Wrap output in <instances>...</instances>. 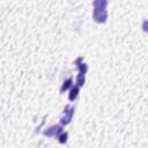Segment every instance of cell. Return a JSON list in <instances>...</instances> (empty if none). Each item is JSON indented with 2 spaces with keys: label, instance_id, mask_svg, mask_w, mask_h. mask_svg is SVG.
<instances>
[{
  "label": "cell",
  "instance_id": "6da1fadb",
  "mask_svg": "<svg viewBox=\"0 0 148 148\" xmlns=\"http://www.w3.org/2000/svg\"><path fill=\"white\" fill-rule=\"evenodd\" d=\"M75 65L79 67V75L76 77V84L79 87H82L86 81V73L88 71V66L86 62H83V58H77L75 60Z\"/></svg>",
  "mask_w": 148,
  "mask_h": 148
},
{
  "label": "cell",
  "instance_id": "7a4b0ae2",
  "mask_svg": "<svg viewBox=\"0 0 148 148\" xmlns=\"http://www.w3.org/2000/svg\"><path fill=\"white\" fill-rule=\"evenodd\" d=\"M73 114H74V106L73 105H66L64 108V111H62V116L60 118V123L62 126L65 125H68L73 118Z\"/></svg>",
  "mask_w": 148,
  "mask_h": 148
},
{
  "label": "cell",
  "instance_id": "3957f363",
  "mask_svg": "<svg viewBox=\"0 0 148 148\" xmlns=\"http://www.w3.org/2000/svg\"><path fill=\"white\" fill-rule=\"evenodd\" d=\"M92 18L97 22V23H104L108 18V12L106 9H97L94 8L92 10Z\"/></svg>",
  "mask_w": 148,
  "mask_h": 148
},
{
  "label": "cell",
  "instance_id": "277c9868",
  "mask_svg": "<svg viewBox=\"0 0 148 148\" xmlns=\"http://www.w3.org/2000/svg\"><path fill=\"white\" fill-rule=\"evenodd\" d=\"M61 133H62V125H53L44 131V135L50 136V138H53V136L58 138Z\"/></svg>",
  "mask_w": 148,
  "mask_h": 148
},
{
  "label": "cell",
  "instance_id": "5b68a950",
  "mask_svg": "<svg viewBox=\"0 0 148 148\" xmlns=\"http://www.w3.org/2000/svg\"><path fill=\"white\" fill-rule=\"evenodd\" d=\"M79 91H80V87L77 86V84H75V86H72L71 87V90H69V95H68V99L71 101V102H73L76 97H77V95H79Z\"/></svg>",
  "mask_w": 148,
  "mask_h": 148
},
{
  "label": "cell",
  "instance_id": "8992f818",
  "mask_svg": "<svg viewBox=\"0 0 148 148\" xmlns=\"http://www.w3.org/2000/svg\"><path fill=\"white\" fill-rule=\"evenodd\" d=\"M92 5H94V8H97V9H106L108 0H94Z\"/></svg>",
  "mask_w": 148,
  "mask_h": 148
},
{
  "label": "cell",
  "instance_id": "52a82bcc",
  "mask_svg": "<svg viewBox=\"0 0 148 148\" xmlns=\"http://www.w3.org/2000/svg\"><path fill=\"white\" fill-rule=\"evenodd\" d=\"M72 82H73V80L69 77V79H67V80H65L64 81V83H62V86H61V88H60V91L61 92H64L65 90H67L69 87H72Z\"/></svg>",
  "mask_w": 148,
  "mask_h": 148
},
{
  "label": "cell",
  "instance_id": "ba28073f",
  "mask_svg": "<svg viewBox=\"0 0 148 148\" xmlns=\"http://www.w3.org/2000/svg\"><path fill=\"white\" fill-rule=\"evenodd\" d=\"M67 136H68V134L66 133V132H62L59 136H58V139H59V142L60 143H65L66 141H67Z\"/></svg>",
  "mask_w": 148,
  "mask_h": 148
},
{
  "label": "cell",
  "instance_id": "9c48e42d",
  "mask_svg": "<svg viewBox=\"0 0 148 148\" xmlns=\"http://www.w3.org/2000/svg\"><path fill=\"white\" fill-rule=\"evenodd\" d=\"M142 30L145 32H148V20L143 21V23H142Z\"/></svg>",
  "mask_w": 148,
  "mask_h": 148
}]
</instances>
